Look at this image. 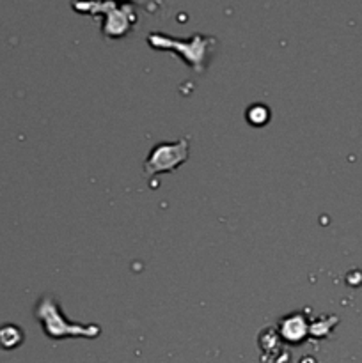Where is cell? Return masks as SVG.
<instances>
[{"label":"cell","instance_id":"7a4b0ae2","mask_svg":"<svg viewBox=\"0 0 362 363\" xmlns=\"http://www.w3.org/2000/svg\"><path fill=\"white\" fill-rule=\"evenodd\" d=\"M24 341V333L22 329L13 325H6L0 328V346L4 349H13L22 344Z\"/></svg>","mask_w":362,"mask_h":363},{"label":"cell","instance_id":"6da1fadb","mask_svg":"<svg viewBox=\"0 0 362 363\" xmlns=\"http://www.w3.org/2000/svg\"><path fill=\"white\" fill-rule=\"evenodd\" d=\"M189 158V142L181 140L176 144H160L151 151V156L147 158L146 174H158L167 172V170H174L178 165Z\"/></svg>","mask_w":362,"mask_h":363}]
</instances>
